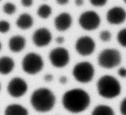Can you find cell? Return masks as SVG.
<instances>
[{
	"label": "cell",
	"instance_id": "obj_1",
	"mask_svg": "<svg viewBox=\"0 0 126 115\" xmlns=\"http://www.w3.org/2000/svg\"><path fill=\"white\" fill-rule=\"evenodd\" d=\"M63 106L72 113H79L85 111L89 106L90 98L85 90L74 89L66 92L62 99Z\"/></svg>",
	"mask_w": 126,
	"mask_h": 115
},
{
	"label": "cell",
	"instance_id": "obj_2",
	"mask_svg": "<svg viewBox=\"0 0 126 115\" xmlns=\"http://www.w3.org/2000/svg\"><path fill=\"white\" fill-rule=\"evenodd\" d=\"M56 99L54 94L49 89L40 88L32 94L30 103L32 107L38 112L46 113L53 109Z\"/></svg>",
	"mask_w": 126,
	"mask_h": 115
},
{
	"label": "cell",
	"instance_id": "obj_3",
	"mask_svg": "<svg viewBox=\"0 0 126 115\" xmlns=\"http://www.w3.org/2000/svg\"><path fill=\"white\" fill-rule=\"evenodd\" d=\"M97 89L100 96L105 99H111L119 95L121 87L119 81L114 77L105 75L99 79Z\"/></svg>",
	"mask_w": 126,
	"mask_h": 115
},
{
	"label": "cell",
	"instance_id": "obj_4",
	"mask_svg": "<svg viewBox=\"0 0 126 115\" xmlns=\"http://www.w3.org/2000/svg\"><path fill=\"white\" fill-rule=\"evenodd\" d=\"M121 53L116 49H105L99 54L98 63L99 66L105 69H112L120 65Z\"/></svg>",
	"mask_w": 126,
	"mask_h": 115
},
{
	"label": "cell",
	"instance_id": "obj_5",
	"mask_svg": "<svg viewBox=\"0 0 126 115\" xmlns=\"http://www.w3.org/2000/svg\"><path fill=\"white\" fill-rule=\"evenodd\" d=\"M44 65L42 58L35 53H29L23 58L22 66L26 73L34 75L42 70Z\"/></svg>",
	"mask_w": 126,
	"mask_h": 115
},
{
	"label": "cell",
	"instance_id": "obj_6",
	"mask_svg": "<svg viewBox=\"0 0 126 115\" xmlns=\"http://www.w3.org/2000/svg\"><path fill=\"white\" fill-rule=\"evenodd\" d=\"M72 74L78 82L88 83L93 79L94 69L92 64L87 61H84L79 63L74 66Z\"/></svg>",
	"mask_w": 126,
	"mask_h": 115
},
{
	"label": "cell",
	"instance_id": "obj_7",
	"mask_svg": "<svg viewBox=\"0 0 126 115\" xmlns=\"http://www.w3.org/2000/svg\"><path fill=\"white\" fill-rule=\"evenodd\" d=\"M101 20L98 14L93 11H88L81 14L79 23L81 27L85 31H93L100 25Z\"/></svg>",
	"mask_w": 126,
	"mask_h": 115
},
{
	"label": "cell",
	"instance_id": "obj_8",
	"mask_svg": "<svg viewBox=\"0 0 126 115\" xmlns=\"http://www.w3.org/2000/svg\"><path fill=\"white\" fill-rule=\"evenodd\" d=\"M49 58L52 65L56 67H65L69 61V53L66 49L58 47L51 51Z\"/></svg>",
	"mask_w": 126,
	"mask_h": 115
},
{
	"label": "cell",
	"instance_id": "obj_9",
	"mask_svg": "<svg viewBox=\"0 0 126 115\" xmlns=\"http://www.w3.org/2000/svg\"><path fill=\"white\" fill-rule=\"evenodd\" d=\"M28 86L24 80L20 77L12 79L8 85V92L14 98H19L26 93Z\"/></svg>",
	"mask_w": 126,
	"mask_h": 115
},
{
	"label": "cell",
	"instance_id": "obj_10",
	"mask_svg": "<svg viewBox=\"0 0 126 115\" xmlns=\"http://www.w3.org/2000/svg\"><path fill=\"white\" fill-rule=\"evenodd\" d=\"M95 43L94 40L88 36L80 37L76 42V50L82 56L90 55L93 53Z\"/></svg>",
	"mask_w": 126,
	"mask_h": 115
},
{
	"label": "cell",
	"instance_id": "obj_11",
	"mask_svg": "<svg viewBox=\"0 0 126 115\" xmlns=\"http://www.w3.org/2000/svg\"><path fill=\"white\" fill-rule=\"evenodd\" d=\"M52 39L51 33L46 28H40L35 31L33 34L32 40L33 43L38 47L47 46Z\"/></svg>",
	"mask_w": 126,
	"mask_h": 115
},
{
	"label": "cell",
	"instance_id": "obj_12",
	"mask_svg": "<svg viewBox=\"0 0 126 115\" xmlns=\"http://www.w3.org/2000/svg\"><path fill=\"white\" fill-rule=\"evenodd\" d=\"M106 19L111 24H122L126 19V11L121 7H114L108 11Z\"/></svg>",
	"mask_w": 126,
	"mask_h": 115
},
{
	"label": "cell",
	"instance_id": "obj_13",
	"mask_svg": "<svg viewBox=\"0 0 126 115\" xmlns=\"http://www.w3.org/2000/svg\"><path fill=\"white\" fill-rule=\"evenodd\" d=\"M72 22V17L71 15L68 13H63L55 18L54 25L58 31H65L71 27Z\"/></svg>",
	"mask_w": 126,
	"mask_h": 115
},
{
	"label": "cell",
	"instance_id": "obj_14",
	"mask_svg": "<svg viewBox=\"0 0 126 115\" xmlns=\"http://www.w3.org/2000/svg\"><path fill=\"white\" fill-rule=\"evenodd\" d=\"M26 40L22 36H13L9 40V48L12 52L19 53L25 48Z\"/></svg>",
	"mask_w": 126,
	"mask_h": 115
},
{
	"label": "cell",
	"instance_id": "obj_15",
	"mask_svg": "<svg viewBox=\"0 0 126 115\" xmlns=\"http://www.w3.org/2000/svg\"><path fill=\"white\" fill-rule=\"evenodd\" d=\"M15 63L11 58L3 56L0 58V74L7 75L14 69Z\"/></svg>",
	"mask_w": 126,
	"mask_h": 115
},
{
	"label": "cell",
	"instance_id": "obj_16",
	"mask_svg": "<svg viewBox=\"0 0 126 115\" xmlns=\"http://www.w3.org/2000/svg\"><path fill=\"white\" fill-rule=\"evenodd\" d=\"M33 18L30 14L24 13L20 14L16 20V25L20 29L26 30L33 25Z\"/></svg>",
	"mask_w": 126,
	"mask_h": 115
},
{
	"label": "cell",
	"instance_id": "obj_17",
	"mask_svg": "<svg viewBox=\"0 0 126 115\" xmlns=\"http://www.w3.org/2000/svg\"><path fill=\"white\" fill-rule=\"evenodd\" d=\"M4 115H29L27 110L18 104L9 105L6 108Z\"/></svg>",
	"mask_w": 126,
	"mask_h": 115
},
{
	"label": "cell",
	"instance_id": "obj_18",
	"mask_svg": "<svg viewBox=\"0 0 126 115\" xmlns=\"http://www.w3.org/2000/svg\"><path fill=\"white\" fill-rule=\"evenodd\" d=\"M92 115H114V112L110 106L101 105L94 108Z\"/></svg>",
	"mask_w": 126,
	"mask_h": 115
},
{
	"label": "cell",
	"instance_id": "obj_19",
	"mask_svg": "<svg viewBox=\"0 0 126 115\" xmlns=\"http://www.w3.org/2000/svg\"><path fill=\"white\" fill-rule=\"evenodd\" d=\"M51 8L47 4H43L38 8L37 14L42 19H47L51 14Z\"/></svg>",
	"mask_w": 126,
	"mask_h": 115
},
{
	"label": "cell",
	"instance_id": "obj_20",
	"mask_svg": "<svg viewBox=\"0 0 126 115\" xmlns=\"http://www.w3.org/2000/svg\"><path fill=\"white\" fill-rule=\"evenodd\" d=\"M3 10L4 13L8 15H12L14 14L16 11V6L11 3H6L3 7Z\"/></svg>",
	"mask_w": 126,
	"mask_h": 115
},
{
	"label": "cell",
	"instance_id": "obj_21",
	"mask_svg": "<svg viewBox=\"0 0 126 115\" xmlns=\"http://www.w3.org/2000/svg\"><path fill=\"white\" fill-rule=\"evenodd\" d=\"M117 40L121 46L126 47V29H122L118 32Z\"/></svg>",
	"mask_w": 126,
	"mask_h": 115
},
{
	"label": "cell",
	"instance_id": "obj_22",
	"mask_svg": "<svg viewBox=\"0 0 126 115\" xmlns=\"http://www.w3.org/2000/svg\"><path fill=\"white\" fill-rule=\"evenodd\" d=\"M10 29V24L6 20H0V33H6Z\"/></svg>",
	"mask_w": 126,
	"mask_h": 115
},
{
	"label": "cell",
	"instance_id": "obj_23",
	"mask_svg": "<svg viewBox=\"0 0 126 115\" xmlns=\"http://www.w3.org/2000/svg\"><path fill=\"white\" fill-rule=\"evenodd\" d=\"M100 38L103 42H109L111 38V33L108 31H103L100 32Z\"/></svg>",
	"mask_w": 126,
	"mask_h": 115
},
{
	"label": "cell",
	"instance_id": "obj_24",
	"mask_svg": "<svg viewBox=\"0 0 126 115\" xmlns=\"http://www.w3.org/2000/svg\"><path fill=\"white\" fill-rule=\"evenodd\" d=\"M91 4L95 7H102L107 3L106 0H91Z\"/></svg>",
	"mask_w": 126,
	"mask_h": 115
},
{
	"label": "cell",
	"instance_id": "obj_25",
	"mask_svg": "<svg viewBox=\"0 0 126 115\" xmlns=\"http://www.w3.org/2000/svg\"><path fill=\"white\" fill-rule=\"evenodd\" d=\"M120 111L122 115H126V98L121 101L120 105Z\"/></svg>",
	"mask_w": 126,
	"mask_h": 115
},
{
	"label": "cell",
	"instance_id": "obj_26",
	"mask_svg": "<svg viewBox=\"0 0 126 115\" xmlns=\"http://www.w3.org/2000/svg\"><path fill=\"white\" fill-rule=\"evenodd\" d=\"M21 3L24 7L29 8L33 4V1H32V0H22V1H21Z\"/></svg>",
	"mask_w": 126,
	"mask_h": 115
},
{
	"label": "cell",
	"instance_id": "obj_27",
	"mask_svg": "<svg viewBox=\"0 0 126 115\" xmlns=\"http://www.w3.org/2000/svg\"><path fill=\"white\" fill-rule=\"evenodd\" d=\"M118 74L121 76V77L125 78L126 77V69L124 67H121L118 70Z\"/></svg>",
	"mask_w": 126,
	"mask_h": 115
},
{
	"label": "cell",
	"instance_id": "obj_28",
	"mask_svg": "<svg viewBox=\"0 0 126 115\" xmlns=\"http://www.w3.org/2000/svg\"><path fill=\"white\" fill-rule=\"evenodd\" d=\"M44 80L46 81V82H51L53 80V76L52 74H46L45 76H44Z\"/></svg>",
	"mask_w": 126,
	"mask_h": 115
},
{
	"label": "cell",
	"instance_id": "obj_29",
	"mask_svg": "<svg viewBox=\"0 0 126 115\" xmlns=\"http://www.w3.org/2000/svg\"><path fill=\"white\" fill-rule=\"evenodd\" d=\"M67 81H68V79H67V78L66 76H61L59 78V82L61 84H66L67 82Z\"/></svg>",
	"mask_w": 126,
	"mask_h": 115
},
{
	"label": "cell",
	"instance_id": "obj_30",
	"mask_svg": "<svg viewBox=\"0 0 126 115\" xmlns=\"http://www.w3.org/2000/svg\"><path fill=\"white\" fill-rule=\"evenodd\" d=\"M56 42L58 44H62V43H64V38L63 37H58L56 38Z\"/></svg>",
	"mask_w": 126,
	"mask_h": 115
},
{
	"label": "cell",
	"instance_id": "obj_31",
	"mask_svg": "<svg viewBox=\"0 0 126 115\" xmlns=\"http://www.w3.org/2000/svg\"><path fill=\"white\" fill-rule=\"evenodd\" d=\"M56 2L58 3V4H60V5H65L69 3V1L68 0H58Z\"/></svg>",
	"mask_w": 126,
	"mask_h": 115
},
{
	"label": "cell",
	"instance_id": "obj_32",
	"mask_svg": "<svg viewBox=\"0 0 126 115\" xmlns=\"http://www.w3.org/2000/svg\"><path fill=\"white\" fill-rule=\"evenodd\" d=\"M75 2H76V4L77 6H81L83 4V1H82V0H77Z\"/></svg>",
	"mask_w": 126,
	"mask_h": 115
},
{
	"label": "cell",
	"instance_id": "obj_33",
	"mask_svg": "<svg viewBox=\"0 0 126 115\" xmlns=\"http://www.w3.org/2000/svg\"><path fill=\"white\" fill-rule=\"evenodd\" d=\"M1 48H2V45H1V42H0V51H1Z\"/></svg>",
	"mask_w": 126,
	"mask_h": 115
},
{
	"label": "cell",
	"instance_id": "obj_34",
	"mask_svg": "<svg viewBox=\"0 0 126 115\" xmlns=\"http://www.w3.org/2000/svg\"><path fill=\"white\" fill-rule=\"evenodd\" d=\"M124 3H126V0H124Z\"/></svg>",
	"mask_w": 126,
	"mask_h": 115
},
{
	"label": "cell",
	"instance_id": "obj_35",
	"mask_svg": "<svg viewBox=\"0 0 126 115\" xmlns=\"http://www.w3.org/2000/svg\"><path fill=\"white\" fill-rule=\"evenodd\" d=\"M0 90H1V83H0Z\"/></svg>",
	"mask_w": 126,
	"mask_h": 115
}]
</instances>
